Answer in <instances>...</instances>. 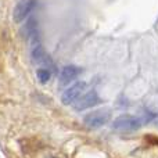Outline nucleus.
I'll use <instances>...</instances> for the list:
<instances>
[{
	"label": "nucleus",
	"mask_w": 158,
	"mask_h": 158,
	"mask_svg": "<svg viewBox=\"0 0 158 158\" xmlns=\"http://www.w3.org/2000/svg\"><path fill=\"white\" fill-rule=\"evenodd\" d=\"M36 7V0H21L17 3L13 11V18L15 22H22Z\"/></svg>",
	"instance_id": "20e7f679"
},
{
	"label": "nucleus",
	"mask_w": 158,
	"mask_h": 158,
	"mask_svg": "<svg viewBox=\"0 0 158 158\" xmlns=\"http://www.w3.org/2000/svg\"><path fill=\"white\" fill-rule=\"evenodd\" d=\"M36 75H38V81L40 82V83H46V82L52 78V72H50V69H47V68L38 69Z\"/></svg>",
	"instance_id": "6e6552de"
},
{
	"label": "nucleus",
	"mask_w": 158,
	"mask_h": 158,
	"mask_svg": "<svg viewBox=\"0 0 158 158\" xmlns=\"http://www.w3.org/2000/svg\"><path fill=\"white\" fill-rule=\"evenodd\" d=\"M142 126L140 118L133 115H121L112 122V129L118 132H135Z\"/></svg>",
	"instance_id": "f257e3e1"
},
{
	"label": "nucleus",
	"mask_w": 158,
	"mask_h": 158,
	"mask_svg": "<svg viewBox=\"0 0 158 158\" xmlns=\"http://www.w3.org/2000/svg\"><path fill=\"white\" fill-rule=\"evenodd\" d=\"M82 72V69L79 67H75V65H67L63 68L61 71L60 77H58V85L60 87H65L71 83L72 81L78 78V75Z\"/></svg>",
	"instance_id": "423d86ee"
},
{
	"label": "nucleus",
	"mask_w": 158,
	"mask_h": 158,
	"mask_svg": "<svg viewBox=\"0 0 158 158\" xmlns=\"http://www.w3.org/2000/svg\"><path fill=\"white\" fill-rule=\"evenodd\" d=\"M100 103H101V98L98 97V94L96 92H93V90H90V92H86L85 94H82L81 97L75 101L74 110L75 111H83V110L94 107Z\"/></svg>",
	"instance_id": "39448f33"
},
{
	"label": "nucleus",
	"mask_w": 158,
	"mask_h": 158,
	"mask_svg": "<svg viewBox=\"0 0 158 158\" xmlns=\"http://www.w3.org/2000/svg\"><path fill=\"white\" fill-rule=\"evenodd\" d=\"M31 58L35 64H47L49 63V57H47L46 52H44L43 46L40 42H33L32 50H31Z\"/></svg>",
	"instance_id": "0eeeda50"
},
{
	"label": "nucleus",
	"mask_w": 158,
	"mask_h": 158,
	"mask_svg": "<svg viewBox=\"0 0 158 158\" xmlns=\"http://www.w3.org/2000/svg\"><path fill=\"white\" fill-rule=\"evenodd\" d=\"M87 92V83L86 82H77L75 85H72L69 89H67L61 96V101L64 104H74L75 101L81 97L82 94Z\"/></svg>",
	"instance_id": "7ed1b4c3"
},
{
	"label": "nucleus",
	"mask_w": 158,
	"mask_h": 158,
	"mask_svg": "<svg viewBox=\"0 0 158 158\" xmlns=\"http://www.w3.org/2000/svg\"><path fill=\"white\" fill-rule=\"evenodd\" d=\"M110 117H111V111L110 110H97V111H93L90 114H87L83 121L89 128L96 129L106 125L108 122Z\"/></svg>",
	"instance_id": "f03ea898"
}]
</instances>
